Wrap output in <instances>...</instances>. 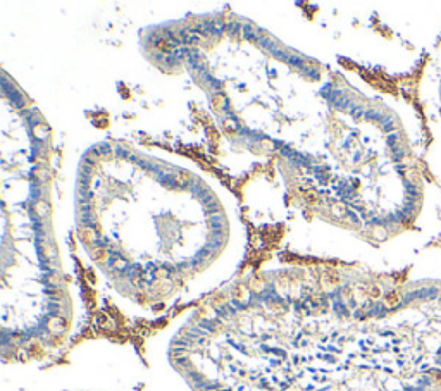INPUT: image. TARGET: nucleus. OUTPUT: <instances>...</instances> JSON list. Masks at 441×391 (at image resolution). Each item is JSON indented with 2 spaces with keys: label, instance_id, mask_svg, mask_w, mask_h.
<instances>
[{
  "label": "nucleus",
  "instance_id": "obj_10",
  "mask_svg": "<svg viewBox=\"0 0 441 391\" xmlns=\"http://www.w3.org/2000/svg\"><path fill=\"white\" fill-rule=\"evenodd\" d=\"M223 126H224V130L230 131V133H234V130H236V123H234L233 119H226Z\"/></svg>",
  "mask_w": 441,
  "mask_h": 391
},
{
  "label": "nucleus",
  "instance_id": "obj_12",
  "mask_svg": "<svg viewBox=\"0 0 441 391\" xmlns=\"http://www.w3.org/2000/svg\"><path fill=\"white\" fill-rule=\"evenodd\" d=\"M372 236L378 240H384L386 238V231H384V227H376L374 231H372Z\"/></svg>",
  "mask_w": 441,
  "mask_h": 391
},
{
  "label": "nucleus",
  "instance_id": "obj_13",
  "mask_svg": "<svg viewBox=\"0 0 441 391\" xmlns=\"http://www.w3.org/2000/svg\"><path fill=\"white\" fill-rule=\"evenodd\" d=\"M245 291H247L245 286H238L236 290H234V297L240 298V300H245Z\"/></svg>",
  "mask_w": 441,
  "mask_h": 391
},
{
  "label": "nucleus",
  "instance_id": "obj_2",
  "mask_svg": "<svg viewBox=\"0 0 441 391\" xmlns=\"http://www.w3.org/2000/svg\"><path fill=\"white\" fill-rule=\"evenodd\" d=\"M35 212H37V216H48L50 214V207H48L47 202H37V205H35Z\"/></svg>",
  "mask_w": 441,
  "mask_h": 391
},
{
  "label": "nucleus",
  "instance_id": "obj_15",
  "mask_svg": "<svg viewBox=\"0 0 441 391\" xmlns=\"http://www.w3.org/2000/svg\"><path fill=\"white\" fill-rule=\"evenodd\" d=\"M379 295H381V290H379L378 286H374V288H372V290H371V297H372V298H378Z\"/></svg>",
  "mask_w": 441,
  "mask_h": 391
},
{
  "label": "nucleus",
  "instance_id": "obj_9",
  "mask_svg": "<svg viewBox=\"0 0 441 391\" xmlns=\"http://www.w3.org/2000/svg\"><path fill=\"white\" fill-rule=\"evenodd\" d=\"M331 212H333V216H336V217H341V216H345V207H343V205H333V207H331Z\"/></svg>",
  "mask_w": 441,
  "mask_h": 391
},
{
  "label": "nucleus",
  "instance_id": "obj_11",
  "mask_svg": "<svg viewBox=\"0 0 441 391\" xmlns=\"http://www.w3.org/2000/svg\"><path fill=\"white\" fill-rule=\"evenodd\" d=\"M186 181H190V174H186V172H181L179 176H176V185H179V186H183Z\"/></svg>",
  "mask_w": 441,
  "mask_h": 391
},
{
  "label": "nucleus",
  "instance_id": "obj_5",
  "mask_svg": "<svg viewBox=\"0 0 441 391\" xmlns=\"http://www.w3.org/2000/svg\"><path fill=\"white\" fill-rule=\"evenodd\" d=\"M107 257H109L107 248H96L95 252H93V259H95L96 262H105Z\"/></svg>",
  "mask_w": 441,
  "mask_h": 391
},
{
  "label": "nucleus",
  "instance_id": "obj_1",
  "mask_svg": "<svg viewBox=\"0 0 441 391\" xmlns=\"http://www.w3.org/2000/svg\"><path fill=\"white\" fill-rule=\"evenodd\" d=\"M384 303H386V307H389V309H393V307H397L398 303H400V295H398L397 291H391V293L386 295Z\"/></svg>",
  "mask_w": 441,
  "mask_h": 391
},
{
  "label": "nucleus",
  "instance_id": "obj_6",
  "mask_svg": "<svg viewBox=\"0 0 441 391\" xmlns=\"http://www.w3.org/2000/svg\"><path fill=\"white\" fill-rule=\"evenodd\" d=\"M155 49L159 50V52H162V54H167L169 52V41L166 40V38H160V40H157L155 41Z\"/></svg>",
  "mask_w": 441,
  "mask_h": 391
},
{
  "label": "nucleus",
  "instance_id": "obj_3",
  "mask_svg": "<svg viewBox=\"0 0 441 391\" xmlns=\"http://www.w3.org/2000/svg\"><path fill=\"white\" fill-rule=\"evenodd\" d=\"M48 328L52 329V331H62L66 328V320L60 319V317H56V319H52L48 322Z\"/></svg>",
  "mask_w": 441,
  "mask_h": 391
},
{
  "label": "nucleus",
  "instance_id": "obj_4",
  "mask_svg": "<svg viewBox=\"0 0 441 391\" xmlns=\"http://www.w3.org/2000/svg\"><path fill=\"white\" fill-rule=\"evenodd\" d=\"M81 238L85 240L86 243H93V240L96 238L95 229H90V227H85V229H81Z\"/></svg>",
  "mask_w": 441,
  "mask_h": 391
},
{
  "label": "nucleus",
  "instance_id": "obj_8",
  "mask_svg": "<svg viewBox=\"0 0 441 391\" xmlns=\"http://www.w3.org/2000/svg\"><path fill=\"white\" fill-rule=\"evenodd\" d=\"M224 97L221 93H217V95H214V97H212V105H214L215 109H219V107H223L224 105Z\"/></svg>",
  "mask_w": 441,
  "mask_h": 391
},
{
  "label": "nucleus",
  "instance_id": "obj_7",
  "mask_svg": "<svg viewBox=\"0 0 441 391\" xmlns=\"http://www.w3.org/2000/svg\"><path fill=\"white\" fill-rule=\"evenodd\" d=\"M33 133L37 138H47L48 136V130L47 126H41V124H38V126L33 128Z\"/></svg>",
  "mask_w": 441,
  "mask_h": 391
},
{
  "label": "nucleus",
  "instance_id": "obj_14",
  "mask_svg": "<svg viewBox=\"0 0 441 391\" xmlns=\"http://www.w3.org/2000/svg\"><path fill=\"white\" fill-rule=\"evenodd\" d=\"M305 198H307L310 204H315V202H317V195H315L314 191H305Z\"/></svg>",
  "mask_w": 441,
  "mask_h": 391
}]
</instances>
